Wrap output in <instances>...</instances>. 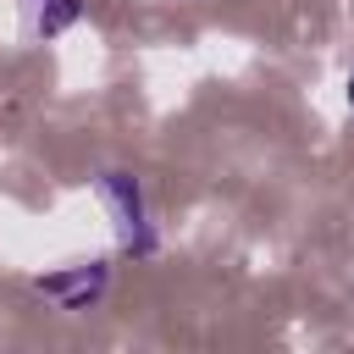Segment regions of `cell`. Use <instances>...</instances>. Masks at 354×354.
<instances>
[{"label":"cell","instance_id":"obj_1","mask_svg":"<svg viewBox=\"0 0 354 354\" xmlns=\"http://www.w3.org/2000/svg\"><path fill=\"white\" fill-rule=\"evenodd\" d=\"M94 194H100V205L111 210V221H116V243H122V254H133V260H155L160 254V232H155V221H149V205H144V188H138V177L133 171H94Z\"/></svg>","mask_w":354,"mask_h":354},{"label":"cell","instance_id":"obj_4","mask_svg":"<svg viewBox=\"0 0 354 354\" xmlns=\"http://www.w3.org/2000/svg\"><path fill=\"white\" fill-rule=\"evenodd\" d=\"M343 100H348V111H354V66H348V77H343Z\"/></svg>","mask_w":354,"mask_h":354},{"label":"cell","instance_id":"obj_3","mask_svg":"<svg viewBox=\"0 0 354 354\" xmlns=\"http://www.w3.org/2000/svg\"><path fill=\"white\" fill-rule=\"evenodd\" d=\"M83 22V0H28V33L33 39H61Z\"/></svg>","mask_w":354,"mask_h":354},{"label":"cell","instance_id":"obj_2","mask_svg":"<svg viewBox=\"0 0 354 354\" xmlns=\"http://www.w3.org/2000/svg\"><path fill=\"white\" fill-rule=\"evenodd\" d=\"M111 288V266L105 260H77V266H55L44 277H33V293L55 310H94Z\"/></svg>","mask_w":354,"mask_h":354}]
</instances>
